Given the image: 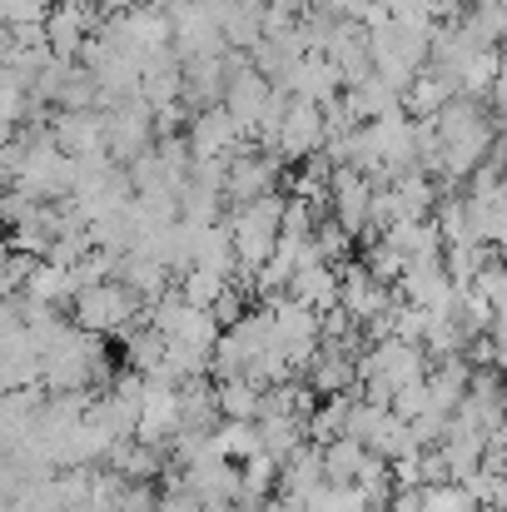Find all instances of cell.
Returning <instances> with one entry per match:
<instances>
[{"label":"cell","instance_id":"47","mask_svg":"<svg viewBox=\"0 0 507 512\" xmlns=\"http://www.w3.org/2000/svg\"><path fill=\"white\" fill-rule=\"evenodd\" d=\"M45 5H60V0H45Z\"/></svg>","mask_w":507,"mask_h":512},{"label":"cell","instance_id":"12","mask_svg":"<svg viewBox=\"0 0 507 512\" xmlns=\"http://www.w3.org/2000/svg\"><path fill=\"white\" fill-rule=\"evenodd\" d=\"M284 95H294V100H314V105H334L338 95H343V80H338L334 60L324 55V50H304L294 65H289V75H284V85H279Z\"/></svg>","mask_w":507,"mask_h":512},{"label":"cell","instance_id":"24","mask_svg":"<svg viewBox=\"0 0 507 512\" xmlns=\"http://www.w3.org/2000/svg\"><path fill=\"white\" fill-rule=\"evenodd\" d=\"M324 483V448L319 443H299L284 463H279V488L289 503H299L304 493H314Z\"/></svg>","mask_w":507,"mask_h":512},{"label":"cell","instance_id":"26","mask_svg":"<svg viewBox=\"0 0 507 512\" xmlns=\"http://www.w3.org/2000/svg\"><path fill=\"white\" fill-rule=\"evenodd\" d=\"M214 428H219L214 383L184 378V383H179V433H214Z\"/></svg>","mask_w":507,"mask_h":512},{"label":"cell","instance_id":"11","mask_svg":"<svg viewBox=\"0 0 507 512\" xmlns=\"http://www.w3.org/2000/svg\"><path fill=\"white\" fill-rule=\"evenodd\" d=\"M135 438H145V443H155V448H169V443L179 438V383H169V378H145Z\"/></svg>","mask_w":507,"mask_h":512},{"label":"cell","instance_id":"10","mask_svg":"<svg viewBox=\"0 0 507 512\" xmlns=\"http://www.w3.org/2000/svg\"><path fill=\"white\" fill-rule=\"evenodd\" d=\"M388 304H393V284H383L368 264H338V309L358 329H368Z\"/></svg>","mask_w":507,"mask_h":512},{"label":"cell","instance_id":"19","mask_svg":"<svg viewBox=\"0 0 507 512\" xmlns=\"http://www.w3.org/2000/svg\"><path fill=\"white\" fill-rule=\"evenodd\" d=\"M453 25L478 50H498L507 40V0H468L463 10H453Z\"/></svg>","mask_w":507,"mask_h":512},{"label":"cell","instance_id":"31","mask_svg":"<svg viewBox=\"0 0 507 512\" xmlns=\"http://www.w3.org/2000/svg\"><path fill=\"white\" fill-rule=\"evenodd\" d=\"M503 55L498 50H473V60L463 65V75H458V95H468V100H488V90L498 85V75H503Z\"/></svg>","mask_w":507,"mask_h":512},{"label":"cell","instance_id":"28","mask_svg":"<svg viewBox=\"0 0 507 512\" xmlns=\"http://www.w3.org/2000/svg\"><path fill=\"white\" fill-rule=\"evenodd\" d=\"M294 508L299 512H383L358 483H329V478H324L314 493H304Z\"/></svg>","mask_w":507,"mask_h":512},{"label":"cell","instance_id":"17","mask_svg":"<svg viewBox=\"0 0 507 512\" xmlns=\"http://www.w3.org/2000/svg\"><path fill=\"white\" fill-rule=\"evenodd\" d=\"M214 20L229 50H254L264 40V0H214Z\"/></svg>","mask_w":507,"mask_h":512},{"label":"cell","instance_id":"23","mask_svg":"<svg viewBox=\"0 0 507 512\" xmlns=\"http://www.w3.org/2000/svg\"><path fill=\"white\" fill-rule=\"evenodd\" d=\"M408 264H428V259H443V234L433 219H403V224H388L378 229Z\"/></svg>","mask_w":507,"mask_h":512},{"label":"cell","instance_id":"41","mask_svg":"<svg viewBox=\"0 0 507 512\" xmlns=\"http://www.w3.org/2000/svg\"><path fill=\"white\" fill-rule=\"evenodd\" d=\"M249 512H299V508H294L289 498H284V503H274V498H259V503H254Z\"/></svg>","mask_w":507,"mask_h":512},{"label":"cell","instance_id":"34","mask_svg":"<svg viewBox=\"0 0 507 512\" xmlns=\"http://www.w3.org/2000/svg\"><path fill=\"white\" fill-rule=\"evenodd\" d=\"M299 443H309V433H304L299 418H259V448H264L269 458L284 463Z\"/></svg>","mask_w":507,"mask_h":512},{"label":"cell","instance_id":"14","mask_svg":"<svg viewBox=\"0 0 507 512\" xmlns=\"http://www.w3.org/2000/svg\"><path fill=\"white\" fill-rule=\"evenodd\" d=\"M393 289H398L408 304L433 309V314H448V309L458 304V284H453V274H448V264H443V259L408 264V269H403V279H398Z\"/></svg>","mask_w":507,"mask_h":512},{"label":"cell","instance_id":"33","mask_svg":"<svg viewBox=\"0 0 507 512\" xmlns=\"http://www.w3.org/2000/svg\"><path fill=\"white\" fill-rule=\"evenodd\" d=\"M174 279H179L174 289H179L189 304H204V309H209V304H214V299H219L229 284H234L229 274H219V269H209V264H189V269H179Z\"/></svg>","mask_w":507,"mask_h":512},{"label":"cell","instance_id":"37","mask_svg":"<svg viewBox=\"0 0 507 512\" xmlns=\"http://www.w3.org/2000/svg\"><path fill=\"white\" fill-rule=\"evenodd\" d=\"M25 115H30V85H20L15 75H5V70H0V125H5V130H15Z\"/></svg>","mask_w":507,"mask_h":512},{"label":"cell","instance_id":"42","mask_svg":"<svg viewBox=\"0 0 507 512\" xmlns=\"http://www.w3.org/2000/svg\"><path fill=\"white\" fill-rule=\"evenodd\" d=\"M130 5H140V0H100L105 15H120V10H130Z\"/></svg>","mask_w":507,"mask_h":512},{"label":"cell","instance_id":"38","mask_svg":"<svg viewBox=\"0 0 507 512\" xmlns=\"http://www.w3.org/2000/svg\"><path fill=\"white\" fill-rule=\"evenodd\" d=\"M209 314L219 319V329L239 324V319H244V289H239V284H229V289H224V294H219V299L209 304Z\"/></svg>","mask_w":507,"mask_h":512},{"label":"cell","instance_id":"15","mask_svg":"<svg viewBox=\"0 0 507 512\" xmlns=\"http://www.w3.org/2000/svg\"><path fill=\"white\" fill-rule=\"evenodd\" d=\"M279 174H284V160L274 150H244L229 160V174H224V194L234 204L244 199H259V194H274L279 189Z\"/></svg>","mask_w":507,"mask_h":512},{"label":"cell","instance_id":"1","mask_svg":"<svg viewBox=\"0 0 507 512\" xmlns=\"http://www.w3.org/2000/svg\"><path fill=\"white\" fill-rule=\"evenodd\" d=\"M428 125H433V140H438L428 174H438L448 184H468V174L478 165H488L493 150H498V120L488 115L483 100L453 95Z\"/></svg>","mask_w":507,"mask_h":512},{"label":"cell","instance_id":"29","mask_svg":"<svg viewBox=\"0 0 507 512\" xmlns=\"http://www.w3.org/2000/svg\"><path fill=\"white\" fill-rule=\"evenodd\" d=\"M125 358L140 378H165V334L155 324H135L125 334Z\"/></svg>","mask_w":507,"mask_h":512},{"label":"cell","instance_id":"35","mask_svg":"<svg viewBox=\"0 0 507 512\" xmlns=\"http://www.w3.org/2000/svg\"><path fill=\"white\" fill-rule=\"evenodd\" d=\"M214 448H219L229 463L254 458V453H259V423H229V418H219V428H214Z\"/></svg>","mask_w":507,"mask_h":512},{"label":"cell","instance_id":"30","mask_svg":"<svg viewBox=\"0 0 507 512\" xmlns=\"http://www.w3.org/2000/svg\"><path fill=\"white\" fill-rule=\"evenodd\" d=\"M453 95H458V90H453L443 75H433V70L423 65V70H418V80L403 90V110H408L413 120H433V115H438Z\"/></svg>","mask_w":507,"mask_h":512},{"label":"cell","instance_id":"16","mask_svg":"<svg viewBox=\"0 0 507 512\" xmlns=\"http://www.w3.org/2000/svg\"><path fill=\"white\" fill-rule=\"evenodd\" d=\"M239 55H244V50L184 60V100H194L199 110H204V105H219V100H224V85H229V70H234Z\"/></svg>","mask_w":507,"mask_h":512},{"label":"cell","instance_id":"4","mask_svg":"<svg viewBox=\"0 0 507 512\" xmlns=\"http://www.w3.org/2000/svg\"><path fill=\"white\" fill-rule=\"evenodd\" d=\"M70 319H75L80 329L100 334V339L130 334V329L145 319V299L110 274V279H100V284H85V289L70 299Z\"/></svg>","mask_w":507,"mask_h":512},{"label":"cell","instance_id":"2","mask_svg":"<svg viewBox=\"0 0 507 512\" xmlns=\"http://www.w3.org/2000/svg\"><path fill=\"white\" fill-rule=\"evenodd\" d=\"M423 373H428L423 343L383 334V339L363 343V353H358V383H363V398H373V403H393V393L418 383Z\"/></svg>","mask_w":507,"mask_h":512},{"label":"cell","instance_id":"48","mask_svg":"<svg viewBox=\"0 0 507 512\" xmlns=\"http://www.w3.org/2000/svg\"><path fill=\"white\" fill-rule=\"evenodd\" d=\"M448 5H458V0H448Z\"/></svg>","mask_w":507,"mask_h":512},{"label":"cell","instance_id":"3","mask_svg":"<svg viewBox=\"0 0 507 512\" xmlns=\"http://www.w3.org/2000/svg\"><path fill=\"white\" fill-rule=\"evenodd\" d=\"M284 194H259V199H244L234 204V214L224 219L229 229V244H234V259H239V274H254L259 264L274 259L279 249V234H284Z\"/></svg>","mask_w":507,"mask_h":512},{"label":"cell","instance_id":"21","mask_svg":"<svg viewBox=\"0 0 507 512\" xmlns=\"http://www.w3.org/2000/svg\"><path fill=\"white\" fill-rule=\"evenodd\" d=\"M115 279H120V284H130V289H135L145 304H155V299L169 289L174 269H169V264H160L155 254H145V249H125V254L115 259Z\"/></svg>","mask_w":507,"mask_h":512},{"label":"cell","instance_id":"6","mask_svg":"<svg viewBox=\"0 0 507 512\" xmlns=\"http://www.w3.org/2000/svg\"><path fill=\"white\" fill-rule=\"evenodd\" d=\"M155 140H160V125H155V105L145 95H130V100L105 110V155L115 165L140 160Z\"/></svg>","mask_w":507,"mask_h":512},{"label":"cell","instance_id":"13","mask_svg":"<svg viewBox=\"0 0 507 512\" xmlns=\"http://www.w3.org/2000/svg\"><path fill=\"white\" fill-rule=\"evenodd\" d=\"M45 130L55 135V145L70 160H90L105 155V110H55L45 120Z\"/></svg>","mask_w":507,"mask_h":512},{"label":"cell","instance_id":"8","mask_svg":"<svg viewBox=\"0 0 507 512\" xmlns=\"http://www.w3.org/2000/svg\"><path fill=\"white\" fill-rule=\"evenodd\" d=\"M100 20H105V10H100V5H85V0H60V5H50V10H45V45H50V55L80 60L85 45H90V35L100 30Z\"/></svg>","mask_w":507,"mask_h":512},{"label":"cell","instance_id":"22","mask_svg":"<svg viewBox=\"0 0 507 512\" xmlns=\"http://www.w3.org/2000/svg\"><path fill=\"white\" fill-rule=\"evenodd\" d=\"M304 373H309V388L324 393V398H329V393H353V383H358V358H353L348 348H338V343H324Z\"/></svg>","mask_w":507,"mask_h":512},{"label":"cell","instance_id":"43","mask_svg":"<svg viewBox=\"0 0 507 512\" xmlns=\"http://www.w3.org/2000/svg\"><path fill=\"white\" fill-rule=\"evenodd\" d=\"M493 254H498V259H507V229L498 234V239H493Z\"/></svg>","mask_w":507,"mask_h":512},{"label":"cell","instance_id":"27","mask_svg":"<svg viewBox=\"0 0 507 512\" xmlns=\"http://www.w3.org/2000/svg\"><path fill=\"white\" fill-rule=\"evenodd\" d=\"M259 398H264V383H254L249 373L219 378V383H214L219 418H229V423H254V418H259Z\"/></svg>","mask_w":507,"mask_h":512},{"label":"cell","instance_id":"32","mask_svg":"<svg viewBox=\"0 0 507 512\" xmlns=\"http://www.w3.org/2000/svg\"><path fill=\"white\" fill-rule=\"evenodd\" d=\"M368 453H373V448H363V443L348 438V433L334 438V443H324V478H329V483H353L358 468L368 463Z\"/></svg>","mask_w":507,"mask_h":512},{"label":"cell","instance_id":"5","mask_svg":"<svg viewBox=\"0 0 507 512\" xmlns=\"http://www.w3.org/2000/svg\"><path fill=\"white\" fill-rule=\"evenodd\" d=\"M324 145H329V115H324V105L289 95V100H284V115H279V125H274V135H269V150H274L284 165H299V160L324 155Z\"/></svg>","mask_w":507,"mask_h":512},{"label":"cell","instance_id":"7","mask_svg":"<svg viewBox=\"0 0 507 512\" xmlns=\"http://www.w3.org/2000/svg\"><path fill=\"white\" fill-rule=\"evenodd\" d=\"M184 145H189L194 160H234V155L249 150V135L224 105H204V110H194Z\"/></svg>","mask_w":507,"mask_h":512},{"label":"cell","instance_id":"46","mask_svg":"<svg viewBox=\"0 0 507 512\" xmlns=\"http://www.w3.org/2000/svg\"><path fill=\"white\" fill-rule=\"evenodd\" d=\"M85 5H100V0H85Z\"/></svg>","mask_w":507,"mask_h":512},{"label":"cell","instance_id":"45","mask_svg":"<svg viewBox=\"0 0 507 512\" xmlns=\"http://www.w3.org/2000/svg\"><path fill=\"white\" fill-rule=\"evenodd\" d=\"M478 512H507V508H478Z\"/></svg>","mask_w":507,"mask_h":512},{"label":"cell","instance_id":"9","mask_svg":"<svg viewBox=\"0 0 507 512\" xmlns=\"http://www.w3.org/2000/svg\"><path fill=\"white\" fill-rule=\"evenodd\" d=\"M373 174L353 170V165H334V184H329V214L353 234L368 239L373 234Z\"/></svg>","mask_w":507,"mask_h":512},{"label":"cell","instance_id":"44","mask_svg":"<svg viewBox=\"0 0 507 512\" xmlns=\"http://www.w3.org/2000/svg\"><path fill=\"white\" fill-rule=\"evenodd\" d=\"M503 508H507V463H503Z\"/></svg>","mask_w":507,"mask_h":512},{"label":"cell","instance_id":"40","mask_svg":"<svg viewBox=\"0 0 507 512\" xmlns=\"http://www.w3.org/2000/svg\"><path fill=\"white\" fill-rule=\"evenodd\" d=\"M488 100H493V120H507V70L498 75V85L488 90Z\"/></svg>","mask_w":507,"mask_h":512},{"label":"cell","instance_id":"39","mask_svg":"<svg viewBox=\"0 0 507 512\" xmlns=\"http://www.w3.org/2000/svg\"><path fill=\"white\" fill-rule=\"evenodd\" d=\"M388 512H423V488H393Z\"/></svg>","mask_w":507,"mask_h":512},{"label":"cell","instance_id":"18","mask_svg":"<svg viewBox=\"0 0 507 512\" xmlns=\"http://www.w3.org/2000/svg\"><path fill=\"white\" fill-rule=\"evenodd\" d=\"M75 289H80V284H75V269H70V264H55V259H35L15 299L60 309V304H70V299H75Z\"/></svg>","mask_w":507,"mask_h":512},{"label":"cell","instance_id":"20","mask_svg":"<svg viewBox=\"0 0 507 512\" xmlns=\"http://www.w3.org/2000/svg\"><path fill=\"white\" fill-rule=\"evenodd\" d=\"M289 299L309 304L314 314H329V309H338V264H329V259H314V264L294 269V274H289Z\"/></svg>","mask_w":507,"mask_h":512},{"label":"cell","instance_id":"25","mask_svg":"<svg viewBox=\"0 0 507 512\" xmlns=\"http://www.w3.org/2000/svg\"><path fill=\"white\" fill-rule=\"evenodd\" d=\"M343 105H348V115H353V120H383L388 110H398V105H403V90H393V85L373 70V75H363L358 85H348V90H343Z\"/></svg>","mask_w":507,"mask_h":512},{"label":"cell","instance_id":"36","mask_svg":"<svg viewBox=\"0 0 507 512\" xmlns=\"http://www.w3.org/2000/svg\"><path fill=\"white\" fill-rule=\"evenodd\" d=\"M423 512H478V503L463 483H428L423 488Z\"/></svg>","mask_w":507,"mask_h":512}]
</instances>
